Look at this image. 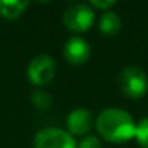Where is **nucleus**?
<instances>
[{"label":"nucleus","mask_w":148,"mask_h":148,"mask_svg":"<svg viewBox=\"0 0 148 148\" xmlns=\"http://www.w3.org/2000/svg\"><path fill=\"white\" fill-rule=\"evenodd\" d=\"M31 102L38 110H48L52 105V97L48 92L35 90L31 96Z\"/></svg>","instance_id":"nucleus-10"},{"label":"nucleus","mask_w":148,"mask_h":148,"mask_svg":"<svg viewBox=\"0 0 148 148\" xmlns=\"http://www.w3.org/2000/svg\"><path fill=\"white\" fill-rule=\"evenodd\" d=\"M135 138H136V141L139 142L141 147L148 148V116L144 118V119L136 125Z\"/></svg>","instance_id":"nucleus-11"},{"label":"nucleus","mask_w":148,"mask_h":148,"mask_svg":"<svg viewBox=\"0 0 148 148\" xmlns=\"http://www.w3.org/2000/svg\"><path fill=\"white\" fill-rule=\"evenodd\" d=\"M64 58L73 64V65H80L84 64L90 57V45L89 42L82 36H71L65 45H64Z\"/></svg>","instance_id":"nucleus-6"},{"label":"nucleus","mask_w":148,"mask_h":148,"mask_svg":"<svg viewBox=\"0 0 148 148\" xmlns=\"http://www.w3.org/2000/svg\"><path fill=\"white\" fill-rule=\"evenodd\" d=\"M29 6V2H23V0H0V16H3L5 19L13 21L18 19L19 16L23 15L26 8Z\"/></svg>","instance_id":"nucleus-9"},{"label":"nucleus","mask_w":148,"mask_h":148,"mask_svg":"<svg viewBox=\"0 0 148 148\" xmlns=\"http://www.w3.org/2000/svg\"><path fill=\"white\" fill-rule=\"evenodd\" d=\"M62 22L65 28L73 32H86L95 23V12L90 8V5H73L64 12Z\"/></svg>","instance_id":"nucleus-3"},{"label":"nucleus","mask_w":148,"mask_h":148,"mask_svg":"<svg viewBox=\"0 0 148 148\" xmlns=\"http://www.w3.org/2000/svg\"><path fill=\"white\" fill-rule=\"evenodd\" d=\"M57 71V64L54 58L48 54H39L34 57L28 65V79L35 86L48 84Z\"/></svg>","instance_id":"nucleus-4"},{"label":"nucleus","mask_w":148,"mask_h":148,"mask_svg":"<svg viewBox=\"0 0 148 148\" xmlns=\"http://www.w3.org/2000/svg\"><path fill=\"white\" fill-rule=\"evenodd\" d=\"M121 28H122V21L118 16V13H115L112 10L103 12V15L99 21V29L102 34H105L106 36H115L119 34Z\"/></svg>","instance_id":"nucleus-8"},{"label":"nucleus","mask_w":148,"mask_h":148,"mask_svg":"<svg viewBox=\"0 0 148 148\" xmlns=\"http://www.w3.org/2000/svg\"><path fill=\"white\" fill-rule=\"evenodd\" d=\"M67 129L71 135H86L92 129V112L83 108L74 109L67 116Z\"/></svg>","instance_id":"nucleus-7"},{"label":"nucleus","mask_w":148,"mask_h":148,"mask_svg":"<svg viewBox=\"0 0 148 148\" xmlns=\"http://www.w3.org/2000/svg\"><path fill=\"white\" fill-rule=\"evenodd\" d=\"M34 148H77V142L64 129L45 128L35 135Z\"/></svg>","instance_id":"nucleus-5"},{"label":"nucleus","mask_w":148,"mask_h":148,"mask_svg":"<svg viewBox=\"0 0 148 148\" xmlns=\"http://www.w3.org/2000/svg\"><path fill=\"white\" fill-rule=\"evenodd\" d=\"M77 148H103V145L96 135H87L79 142Z\"/></svg>","instance_id":"nucleus-12"},{"label":"nucleus","mask_w":148,"mask_h":148,"mask_svg":"<svg viewBox=\"0 0 148 148\" xmlns=\"http://www.w3.org/2000/svg\"><path fill=\"white\" fill-rule=\"evenodd\" d=\"M121 92L131 99L142 97L148 90V77L139 67H125L118 76Z\"/></svg>","instance_id":"nucleus-2"},{"label":"nucleus","mask_w":148,"mask_h":148,"mask_svg":"<svg viewBox=\"0 0 148 148\" xmlns=\"http://www.w3.org/2000/svg\"><path fill=\"white\" fill-rule=\"evenodd\" d=\"M115 5H116L115 0H102V2H100V0H92V2H90V6L97 8V9H102L103 12H108Z\"/></svg>","instance_id":"nucleus-13"},{"label":"nucleus","mask_w":148,"mask_h":148,"mask_svg":"<svg viewBox=\"0 0 148 148\" xmlns=\"http://www.w3.org/2000/svg\"><path fill=\"white\" fill-rule=\"evenodd\" d=\"M96 129L103 139L122 144L135 138L136 125L126 110L109 108L99 113L96 119Z\"/></svg>","instance_id":"nucleus-1"}]
</instances>
